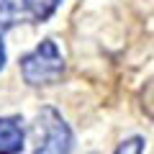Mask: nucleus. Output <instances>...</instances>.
<instances>
[{
	"label": "nucleus",
	"mask_w": 154,
	"mask_h": 154,
	"mask_svg": "<svg viewBox=\"0 0 154 154\" xmlns=\"http://www.w3.org/2000/svg\"><path fill=\"white\" fill-rule=\"evenodd\" d=\"M21 75L28 85H51L64 75V57L51 38L21 57Z\"/></svg>",
	"instance_id": "nucleus-1"
},
{
	"label": "nucleus",
	"mask_w": 154,
	"mask_h": 154,
	"mask_svg": "<svg viewBox=\"0 0 154 154\" xmlns=\"http://www.w3.org/2000/svg\"><path fill=\"white\" fill-rule=\"evenodd\" d=\"M36 128L44 136H41V141H38L33 154H69L72 152L75 136H72L69 123L62 118L59 110L49 108V105L41 108L38 110V118H36Z\"/></svg>",
	"instance_id": "nucleus-2"
},
{
	"label": "nucleus",
	"mask_w": 154,
	"mask_h": 154,
	"mask_svg": "<svg viewBox=\"0 0 154 154\" xmlns=\"http://www.w3.org/2000/svg\"><path fill=\"white\" fill-rule=\"evenodd\" d=\"M18 116H0V154L23 152V126Z\"/></svg>",
	"instance_id": "nucleus-3"
},
{
	"label": "nucleus",
	"mask_w": 154,
	"mask_h": 154,
	"mask_svg": "<svg viewBox=\"0 0 154 154\" xmlns=\"http://www.w3.org/2000/svg\"><path fill=\"white\" fill-rule=\"evenodd\" d=\"M62 0H18V8H21V18L31 23H41L49 21L54 16V11L59 8Z\"/></svg>",
	"instance_id": "nucleus-4"
},
{
	"label": "nucleus",
	"mask_w": 154,
	"mask_h": 154,
	"mask_svg": "<svg viewBox=\"0 0 154 154\" xmlns=\"http://www.w3.org/2000/svg\"><path fill=\"white\" fill-rule=\"evenodd\" d=\"M21 18V8H18V0H0V31H8L13 28Z\"/></svg>",
	"instance_id": "nucleus-5"
},
{
	"label": "nucleus",
	"mask_w": 154,
	"mask_h": 154,
	"mask_svg": "<svg viewBox=\"0 0 154 154\" xmlns=\"http://www.w3.org/2000/svg\"><path fill=\"white\" fill-rule=\"evenodd\" d=\"M144 146H146L144 136H131V139H126V141L118 144L116 154H144Z\"/></svg>",
	"instance_id": "nucleus-6"
},
{
	"label": "nucleus",
	"mask_w": 154,
	"mask_h": 154,
	"mask_svg": "<svg viewBox=\"0 0 154 154\" xmlns=\"http://www.w3.org/2000/svg\"><path fill=\"white\" fill-rule=\"evenodd\" d=\"M5 64V46H3V38H0V69Z\"/></svg>",
	"instance_id": "nucleus-7"
},
{
	"label": "nucleus",
	"mask_w": 154,
	"mask_h": 154,
	"mask_svg": "<svg viewBox=\"0 0 154 154\" xmlns=\"http://www.w3.org/2000/svg\"><path fill=\"white\" fill-rule=\"evenodd\" d=\"M93 154H98V152H93Z\"/></svg>",
	"instance_id": "nucleus-8"
}]
</instances>
